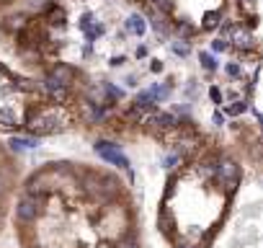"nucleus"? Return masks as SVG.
Here are the masks:
<instances>
[{
  "instance_id": "f257e3e1",
  "label": "nucleus",
  "mask_w": 263,
  "mask_h": 248,
  "mask_svg": "<svg viewBox=\"0 0 263 248\" xmlns=\"http://www.w3.org/2000/svg\"><path fill=\"white\" fill-rule=\"evenodd\" d=\"M42 207H44V197H31V194H26V197H21V202L16 204V215H18V220L31 222V220H36V217L42 215Z\"/></svg>"
},
{
  "instance_id": "f03ea898",
  "label": "nucleus",
  "mask_w": 263,
  "mask_h": 248,
  "mask_svg": "<svg viewBox=\"0 0 263 248\" xmlns=\"http://www.w3.org/2000/svg\"><path fill=\"white\" fill-rule=\"evenodd\" d=\"M214 176L222 181L224 191H235V184H237V176H240L237 163H235V161H222V163L217 166V173H214Z\"/></svg>"
},
{
  "instance_id": "7ed1b4c3",
  "label": "nucleus",
  "mask_w": 263,
  "mask_h": 248,
  "mask_svg": "<svg viewBox=\"0 0 263 248\" xmlns=\"http://www.w3.org/2000/svg\"><path fill=\"white\" fill-rule=\"evenodd\" d=\"M96 153H98L103 161H108V163H114V166H119V168H129L126 155H124L116 145H111V143H98V145H96Z\"/></svg>"
},
{
  "instance_id": "20e7f679",
  "label": "nucleus",
  "mask_w": 263,
  "mask_h": 248,
  "mask_svg": "<svg viewBox=\"0 0 263 248\" xmlns=\"http://www.w3.org/2000/svg\"><path fill=\"white\" fill-rule=\"evenodd\" d=\"M230 44L237 49H250L253 47V37L245 26H232L230 29Z\"/></svg>"
},
{
  "instance_id": "39448f33",
  "label": "nucleus",
  "mask_w": 263,
  "mask_h": 248,
  "mask_svg": "<svg viewBox=\"0 0 263 248\" xmlns=\"http://www.w3.org/2000/svg\"><path fill=\"white\" fill-rule=\"evenodd\" d=\"M72 78H75V70H72L70 65H54L52 73H49V80H54V83L62 85V88H67V85L72 83Z\"/></svg>"
},
{
  "instance_id": "423d86ee",
  "label": "nucleus",
  "mask_w": 263,
  "mask_h": 248,
  "mask_svg": "<svg viewBox=\"0 0 263 248\" xmlns=\"http://www.w3.org/2000/svg\"><path fill=\"white\" fill-rule=\"evenodd\" d=\"M18 127V116L13 109H0V130L8 132V130H16Z\"/></svg>"
},
{
  "instance_id": "0eeeda50",
  "label": "nucleus",
  "mask_w": 263,
  "mask_h": 248,
  "mask_svg": "<svg viewBox=\"0 0 263 248\" xmlns=\"http://www.w3.org/2000/svg\"><path fill=\"white\" fill-rule=\"evenodd\" d=\"M44 91H47L54 101H65V98H67V88L57 85V83H54V80H49V78L44 80Z\"/></svg>"
},
{
  "instance_id": "6e6552de",
  "label": "nucleus",
  "mask_w": 263,
  "mask_h": 248,
  "mask_svg": "<svg viewBox=\"0 0 263 248\" xmlns=\"http://www.w3.org/2000/svg\"><path fill=\"white\" fill-rule=\"evenodd\" d=\"M126 29H129L132 34L142 37V34L147 31V24H145V19H142V16H129V19H126Z\"/></svg>"
},
{
  "instance_id": "1a4fd4ad",
  "label": "nucleus",
  "mask_w": 263,
  "mask_h": 248,
  "mask_svg": "<svg viewBox=\"0 0 263 248\" xmlns=\"http://www.w3.org/2000/svg\"><path fill=\"white\" fill-rule=\"evenodd\" d=\"M219 19H222V13H219V11L206 13V16H204V29H214V26H219Z\"/></svg>"
},
{
  "instance_id": "9d476101",
  "label": "nucleus",
  "mask_w": 263,
  "mask_h": 248,
  "mask_svg": "<svg viewBox=\"0 0 263 248\" xmlns=\"http://www.w3.org/2000/svg\"><path fill=\"white\" fill-rule=\"evenodd\" d=\"M199 60H201V67H204V70H217V60H214L209 52H201Z\"/></svg>"
},
{
  "instance_id": "9b49d317",
  "label": "nucleus",
  "mask_w": 263,
  "mask_h": 248,
  "mask_svg": "<svg viewBox=\"0 0 263 248\" xmlns=\"http://www.w3.org/2000/svg\"><path fill=\"white\" fill-rule=\"evenodd\" d=\"M248 106L240 101V103H224V114H230V116H237V114H242Z\"/></svg>"
},
{
  "instance_id": "f8f14e48",
  "label": "nucleus",
  "mask_w": 263,
  "mask_h": 248,
  "mask_svg": "<svg viewBox=\"0 0 263 248\" xmlns=\"http://www.w3.org/2000/svg\"><path fill=\"white\" fill-rule=\"evenodd\" d=\"M116 248H140V243H137L135 238H121V240L116 243Z\"/></svg>"
},
{
  "instance_id": "ddd939ff",
  "label": "nucleus",
  "mask_w": 263,
  "mask_h": 248,
  "mask_svg": "<svg viewBox=\"0 0 263 248\" xmlns=\"http://www.w3.org/2000/svg\"><path fill=\"white\" fill-rule=\"evenodd\" d=\"M150 3H153L155 8H160V11H168V8H173V0H150Z\"/></svg>"
},
{
  "instance_id": "4468645a",
  "label": "nucleus",
  "mask_w": 263,
  "mask_h": 248,
  "mask_svg": "<svg viewBox=\"0 0 263 248\" xmlns=\"http://www.w3.org/2000/svg\"><path fill=\"white\" fill-rule=\"evenodd\" d=\"M240 8H242V13H253L255 11V0H240Z\"/></svg>"
},
{
  "instance_id": "2eb2a0df",
  "label": "nucleus",
  "mask_w": 263,
  "mask_h": 248,
  "mask_svg": "<svg viewBox=\"0 0 263 248\" xmlns=\"http://www.w3.org/2000/svg\"><path fill=\"white\" fill-rule=\"evenodd\" d=\"M49 19H52V24H65V13H62L60 8H57V11H52V16H49Z\"/></svg>"
},
{
  "instance_id": "dca6fc26",
  "label": "nucleus",
  "mask_w": 263,
  "mask_h": 248,
  "mask_svg": "<svg viewBox=\"0 0 263 248\" xmlns=\"http://www.w3.org/2000/svg\"><path fill=\"white\" fill-rule=\"evenodd\" d=\"M209 96H212V101H214V103H222V91H219V88H214V85H212V88H209Z\"/></svg>"
},
{
  "instance_id": "f3484780",
  "label": "nucleus",
  "mask_w": 263,
  "mask_h": 248,
  "mask_svg": "<svg viewBox=\"0 0 263 248\" xmlns=\"http://www.w3.org/2000/svg\"><path fill=\"white\" fill-rule=\"evenodd\" d=\"M181 158H178V153H173V155H168L165 158V168H176V163H178Z\"/></svg>"
},
{
  "instance_id": "a211bd4d",
  "label": "nucleus",
  "mask_w": 263,
  "mask_h": 248,
  "mask_svg": "<svg viewBox=\"0 0 263 248\" xmlns=\"http://www.w3.org/2000/svg\"><path fill=\"white\" fill-rule=\"evenodd\" d=\"M212 47H214V52H224V49H227V42H224V39H217Z\"/></svg>"
},
{
  "instance_id": "6ab92c4d",
  "label": "nucleus",
  "mask_w": 263,
  "mask_h": 248,
  "mask_svg": "<svg viewBox=\"0 0 263 248\" xmlns=\"http://www.w3.org/2000/svg\"><path fill=\"white\" fill-rule=\"evenodd\" d=\"M173 52L176 55H189V47L186 44H173Z\"/></svg>"
},
{
  "instance_id": "aec40b11",
  "label": "nucleus",
  "mask_w": 263,
  "mask_h": 248,
  "mask_svg": "<svg viewBox=\"0 0 263 248\" xmlns=\"http://www.w3.org/2000/svg\"><path fill=\"white\" fill-rule=\"evenodd\" d=\"M212 121H214V127H222V121H224V116H222V114L217 111V114L212 116Z\"/></svg>"
},
{
  "instance_id": "412c9836",
  "label": "nucleus",
  "mask_w": 263,
  "mask_h": 248,
  "mask_svg": "<svg viewBox=\"0 0 263 248\" xmlns=\"http://www.w3.org/2000/svg\"><path fill=\"white\" fill-rule=\"evenodd\" d=\"M227 73H230V75H240V67L230 62V65H227Z\"/></svg>"
},
{
  "instance_id": "4be33fe9",
  "label": "nucleus",
  "mask_w": 263,
  "mask_h": 248,
  "mask_svg": "<svg viewBox=\"0 0 263 248\" xmlns=\"http://www.w3.org/2000/svg\"><path fill=\"white\" fill-rule=\"evenodd\" d=\"M176 245H178V248H194V245H189V243H186V240H178V243H176Z\"/></svg>"
},
{
  "instance_id": "5701e85b",
  "label": "nucleus",
  "mask_w": 263,
  "mask_h": 248,
  "mask_svg": "<svg viewBox=\"0 0 263 248\" xmlns=\"http://www.w3.org/2000/svg\"><path fill=\"white\" fill-rule=\"evenodd\" d=\"M260 121H263V116H260Z\"/></svg>"
}]
</instances>
